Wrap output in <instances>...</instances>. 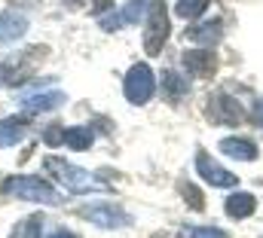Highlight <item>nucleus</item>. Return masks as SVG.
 I'll use <instances>...</instances> for the list:
<instances>
[{
    "mask_svg": "<svg viewBox=\"0 0 263 238\" xmlns=\"http://www.w3.org/2000/svg\"><path fill=\"white\" fill-rule=\"evenodd\" d=\"M43 168H46L49 174H55V180L65 186L67 192H95V189H104V183H98L89 171L70 165L65 159H59V156H46Z\"/></svg>",
    "mask_w": 263,
    "mask_h": 238,
    "instance_id": "f257e3e1",
    "label": "nucleus"
},
{
    "mask_svg": "<svg viewBox=\"0 0 263 238\" xmlns=\"http://www.w3.org/2000/svg\"><path fill=\"white\" fill-rule=\"evenodd\" d=\"M0 189H3L6 195L25 199V202H40V205H55V202H59L55 186H49L43 177H34V174H18V177L3 180Z\"/></svg>",
    "mask_w": 263,
    "mask_h": 238,
    "instance_id": "f03ea898",
    "label": "nucleus"
},
{
    "mask_svg": "<svg viewBox=\"0 0 263 238\" xmlns=\"http://www.w3.org/2000/svg\"><path fill=\"white\" fill-rule=\"evenodd\" d=\"M168 9L162 0H153L147 6V31H144V49L147 55H159L168 40Z\"/></svg>",
    "mask_w": 263,
    "mask_h": 238,
    "instance_id": "7ed1b4c3",
    "label": "nucleus"
},
{
    "mask_svg": "<svg viewBox=\"0 0 263 238\" xmlns=\"http://www.w3.org/2000/svg\"><path fill=\"white\" fill-rule=\"evenodd\" d=\"M77 214L95 226H104V229H126L132 226V217L117 205V202H92V205H83L77 208Z\"/></svg>",
    "mask_w": 263,
    "mask_h": 238,
    "instance_id": "20e7f679",
    "label": "nucleus"
},
{
    "mask_svg": "<svg viewBox=\"0 0 263 238\" xmlns=\"http://www.w3.org/2000/svg\"><path fill=\"white\" fill-rule=\"evenodd\" d=\"M153 92H156V80H153L150 64H144V61L132 64L129 73H126V83H123V95L129 98L132 104L141 107V104H147L153 98Z\"/></svg>",
    "mask_w": 263,
    "mask_h": 238,
    "instance_id": "39448f33",
    "label": "nucleus"
},
{
    "mask_svg": "<svg viewBox=\"0 0 263 238\" xmlns=\"http://www.w3.org/2000/svg\"><path fill=\"white\" fill-rule=\"evenodd\" d=\"M46 46H37V49H25V52H18L12 64H6V83L9 86H22L31 73H34V67L40 64V61L46 58Z\"/></svg>",
    "mask_w": 263,
    "mask_h": 238,
    "instance_id": "423d86ee",
    "label": "nucleus"
},
{
    "mask_svg": "<svg viewBox=\"0 0 263 238\" xmlns=\"http://www.w3.org/2000/svg\"><path fill=\"white\" fill-rule=\"evenodd\" d=\"M208 116H211V122H220V125H239L245 119V113L236 104V98H230L227 92H217L208 104Z\"/></svg>",
    "mask_w": 263,
    "mask_h": 238,
    "instance_id": "0eeeda50",
    "label": "nucleus"
},
{
    "mask_svg": "<svg viewBox=\"0 0 263 238\" xmlns=\"http://www.w3.org/2000/svg\"><path fill=\"white\" fill-rule=\"evenodd\" d=\"M28 34V15L22 9H3L0 12V46H9Z\"/></svg>",
    "mask_w": 263,
    "mask_h": 238,
    "instance_id": "6e6552de",
    "label": "nucleus"
},
{
    "mask_svg": "<svg viewBox=\"0 0 263 238\" xmlns=\"http://www.w3.org/2000/svg\"><path fill=\"white\" fill-rule=\"evenodd\" d=\"M196 168H199V174L205 177V183H211V186H220V189H233L236 183H239V177L233 174V171H227V168H220L208 153H199L196 156Z\"/></svg>",
    "mask_w": 263,
    "mask_h": 238,
    "instance_id": "1a4fd4ad",
    "label": "nucleus"
},
{
    "mask_svg": "<svg viewBox=\"0 0 263 238\" xmlns=\"http://www.w3.org/2000/svg\"><path fill=\"white\" fill-rule=\"evenodd\" d=\"M184 70L190 73V76H196V80H208L214 70H217V55L211 52V49H193V52H184Z\"/></svg>",
    "mask_w": 263,
    "mask_h": 238,
    "instance_id": "9d476101",
    "label": "nucleus"
},
{
    "mask_svg": "<svg viewBox=\"0 0 263 238\" xmlns=\"http://www.w3.org/2000/svg\"><path fill=\"white\" fill-rule=\"evenodd\" d=\"M144 0H129L120 12H107V15H98V22H101V28L104 31H117V28H123V25H129V22H138L141 18V12H144Z\"/></svg>",
    "mask_w": 263,
    "mask_h": 238,
    "instance_id": "9b49d317",
    "label": "nucleus"
},
{
    "mask_svg": "<svg viewBox=\"0 0 263 238\" xmlns=\"http://www.w3.org/2000/svg\"><path fill=\"white\" fill-rule=\"evenodd\" d=\"M28 131H31V113L3 119V122H0V147H12V144H18Z\"/></svg>",
    "mask_w": 263,
    "mask_h": 238,
    "instance_id": "f8f14e48",
    "label": "nucleus"
},
{
    "mask_svg": "<svg viewBox=\"0 0 263 238\" xmlns=\"http://www.w3.org/2000/svg\"><path fill=\"white\" fill-rule=\"evenodd\" d=\"M223 25L214 18V22H208V25H193L190 31H187V40H193L199 43L202 49H211V46H217L220 40H223V31H220Z\"/></svg>",
    "mask_w": 263,
    "mask_h": 238,
    "instance_id": "ddd939ff",
    "label": "nucleus"
},
{
    "mask_svg": "<svg viewBox=\"0 0 263 238\" xmlns=\"http://www.w3.org/2000/svg\"><path fill=\"white\" fill-rule=\"evenodd\" d=\"M65 104V92H43V95H31V98H25L22 101V107H25V113H46V110H55V107H62Z\"/></svg>",
    "mask_w": 263,
    "mask_h": 238,
    "instance_id": "4468645a",
    "label": "nucleus"
},
{
    "mask_svg": "<svg viewBox=\"0 0 263 238\" xmlns=\"http://www.w3.org/2000/svg\"><path fill=\"white\" fill-rule=\"evenodd\" d=\"M223 211H227L233 220H245V217H251V214L257 211V199H254L251 192H233V195L227 199Z\"/></svg>",
    "mask_w": 263,
    "mask_h": 238,
    "instance_id": "2eb2a0df",
    "label": "nucleus"
},
{
    "mask_svg": "<svg viewBox=\"0 0 263 238\" xmlns=\"http://www.w3.org/2000/svg\"><path fill=\"white\" fill-rule=\"evenodd\" d=\"M220 150H223L227 156L239 159V162L257 159V144H251L248 137H223V141H220Z\"/></svg>",
    "mask_w": 263,
    "mask_h": 238,
    "instance_id": "dca6fc26",
    "label": "nucleus"
},
{
    "mask_svg": "<svg viewBox=\"0 0 263 238\" xmlns=\"http://www.w3.org/2000/svg\"><path fill=\"white\" fill-rule=\"evenodd\" d=\"M162 92H165V98H168V101H178V98H184V95L190 92V83H187L181 73L165 70V73H162Z\"/></svg>",
    "mask_w": 263,
    "mask_h": 238,
    "instance_id": "f3484780",
    "label": "nucleus"
},
{
    "mask_svg": "<svg viewBox=\"0 0 263 238\" xmlns=\"http://www.w3.org/2000/svg\"><path fill=\"white\" fill-rule=\"evenodd\" d=\"M40 232H43V217H40V214H34V217L18 220V223H15V229L9 232V238H40Z\"/></svg>",
    "mask_w": 263,
    "mask_h": 238,
    "instance_id": "a211bd4d",
    "label": "nucleus"
},
{
    "mask_svg": "<svg viewBox=\"0 0 263 238\" xmlns=\"http://www.w3.org/2000/svg\"><path fill=\"white\" fill-rule=\"evenodd\" d=\"M65 144L70 150H89L92 147V128H86V125L65 128Z\"/></svg>",
    "mask_w": 263,
    "mask_h": 238,
    "instance_id": "6ab92c4d",
    "label": "nucleus"
},
{
    "mask_svg": "<svg viewBox=\"0 0 263 238\" xmlns=\"http://www.w3.org/2000/svg\"><path fill=\"white\" fill-rule=\"evenodd\" d=\"M178 189H181V195L187 199V205H190L193 211H202V208H205V195H202V189L193 186L190 180H181V183H178Z\"/></svg>",
    "mask_w": 263,
    "mask_h": 238,
    "instance_id": "aec40b11",
    "label": "nucleus"
},
{
    "mask_svg": "<svg viewBox=\"0 0 263 238\" xmlns=\"http://www.w3.org/2000/svg\"><path fill=\"white\" fill-rule=\"evenodd\" d=\"M205 6H208V0H178L175 12H178L181 18H196V15L205 12Z\"/></svg>",
    "mask_w": 263,
    "mask_h": 238,
    "instance_id": "412c9836",
    "label": "nucleus"
},
{
    "mask_svg": "<svg viewBox=\"0 0 263 238\" xmlns=\"http://www.w3.org/2000/svg\"><path fill=\"white\" fill-rule=\"evenodd\" d=\"M181 238H230L223 229H214V226H187Z\"/></svg>",
    "mask_w": 263,
    "mask_h": 238,
    "instance_id": "4be33fe9",
    "label": "nucleus"
},
{
    "mask_svg": "<svg viewBox=\"0 0 263 238\" xmlns=\"http://www.w3.org/2000/svg\"><path fill=\"white\" fill-rule=\"evenodd\" d=\"M43 141H46L49 147H59V144H65V128H62V125H49V128L43 131Z\"/></svg>",
    "mask_w": 263,
    "mask_h": 238,
    "instance_id": "5701e85b",
    "label": "nucleus"
},
{
    "mask_svg": "<svg viewBox=\"0 0 263 238\" xmlns=\"http://www.w3.org/2000/svg\"><path fill=\"white\" fill-rule=\"evenodd\" d=\"M110 9H114V0H95V6H92L95 15H104V12H110Z\"/></svg>",
    "mask_w": 263,
    "mask_h": 238,
    "instance_id": "b1692460",
    "label": "nucleus"
},
{
    "mask_svg": "<svg viewBox=\"0 0 263 238\" xmlns=\"http://www.w3.org/2000/svg\"><path fill=\"white\" fill-rule=\"evenodd\" d=\"M251 122H254V125H260V128H263V98L257 101V104H254V110H251Z\"/></svg>",
    "mask_w": 263,
    "mask_h": 238,
    "instance_id": "393cba45",
    "label": "nucleus"
},
{
    "mask_svg": "<svg viewBox=\"0 0 263 238\" xmlns=\"http://www.w3.org/2000/svg\"><path fill=\"white\" fill-rule=\"evenodd\" d=\"M49 238H77L73 232H67V229H59V232H52Z\"/></svg>",
    "mask_w": 263,
    "mask_h": 238,
    "instance_id": "a878e982",
    "label": "nucleus"
},
{
    "mask_svg": "<svg viewBox=\"0 0 263 238\" xmlns=\"http://www.w3.org/2000/svg\"><path fill=\"white\" fill-rule=\"evenodd\" d=\"M6 83V67H0V86Z\"/></svg>",
    "mask_w": 263,
    "mask_h": 238,
    "instance_id": "bb28decb",
    "label": "nucleus"
},
{
    "mask_svg": "<svg viewBox=\"0 0 263 238\" xmlns=\"http://www.w3.org/2000/svg\"><path fill=\"white\" fill-rule=\"evenodd\" d=\"M67 6H80V3H83V0H65Z\"/></svg>",
    "mask_w": 263,
    "mask_h": 238,
    "instance_id": "cd10ccee",
    "label": "nucleus"
}]
</instances>
